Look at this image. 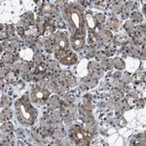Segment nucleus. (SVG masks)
Segmentation results:
<instances>
[{"instance_id":"nucleus-1","label":"nucleus","mask_w":146,"mask_h":146,"mask_svg":"<svg viewBox=\"0 0 146 146\" xmlns=\"http://www.w3.org/2000/svg\"><path fill=\"white\" fill-rule=\"evenodd\" d=\"M68 21H69L70 27H71L73 32H75V33L77 32L78 34H81V32H80L81 29L82 31H84L83 25H82V18L77 10L73 8L68 10Z\"/></svg>"},{"instance_id":"nucleus-2","label":"nucleus","mask_w":146,"mask_h":146,"mask_svg":"<svg viewBox=\"0 0 146 146\" xmlns=\"http://www.w3.org/2000/svg\"><path fill=\"white\" fill-rule=\"evenodd\" d=\"M28 103L25 105V103H21L20 104V108H21V114H22L23 118L27 122L28 124H31L32 122L34 121V114L32 112L35 111H31L30 112L28 110Z\"/></svg>"},{"instance_id":"nucleus-3","label":"nucleus","mask_w":146,"mask_h":146,"mask_svg":"<svg viewBox=\"0 0 146 146\" xmlns=\"http://www.w3.org/2000/svg\"><path fill=\"white\" fill-rule=\"evenodd\" d=\"M88 136L87 135H85L82 131H79V129H76V131H74V133H73V135H72V138L73 140L75 141V142L77 143V144H81V142H86V144H88Z\"/></svg>"},{"instance_id":"nucleus-4","label":"nucleus","mask_w":146,"mask_h":146,"mask_svg":"<svg viewBox=\"0 0 146 146\" xmlns=\"http://www.w3.org/2000/svg\"><path fill=\"white\" fill-rule=\"evenodd\" d=\"M72 45H73V48L75 49V50H80V49L83 47L84 45V38L83 37H78V38H75L74 39V41H73V43H72Z\"/></svg>"},{"instance_id":"nucleus-5","label":"nucleus","mask_w":146,"mask_h":146,"mask_svg":"<svg viewBox=\"0 0 146 146\" xmlns=\"http://www.w3.org/2000/svg\"><path fill=\"white\" fill-rule=\"evenodd\" d=\"M86 20H87V23H88V27L91 29H94L96 27V23H95V19H94L93 15L91 13H88L86 15Z\"/></svg>"},{"instance_id":"nucleus-6","label":"nucleus","mask_w":146,"mask_h":146,"mask_svg":"<svg viewBox=\"0 0 146 146\" xmlns=\"http://www.w3.org/2000/svg\"><path fill=\"white\" fill-rule=\"evenodd\" d=\"M35 98L39 100H44L47 98V93L45 91H37L35 93Z\"/></svg>"},{"instance_id":"nucleus-7","label":"nucleus","mask_w":146,"mask_h":146,"mask_svg":"<svg viewBox=\"0 0 146 146\" xmlns=\"http://www.w3.org/2000/svg\"><path fill=\"white\" fill-rule=\"evenodd\" d=\"M66 37L65 38H62V39H60L58 40V47H60V50H64V48H65V46H66Z\"/></svg>"}]
</instances>
